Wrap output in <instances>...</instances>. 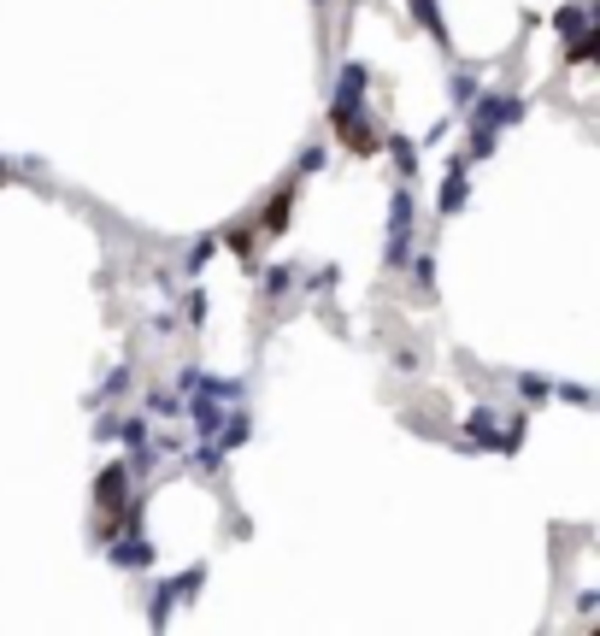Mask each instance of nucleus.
<instances>
[{"instance_id": "obj_1", "label": "nucleus", "mask_w": 600, "mask_h": 636, "mask_svg": "<svg viewBox=\"0 0 600 636\" xmlns=\"http://www.w3.org/2000/svg\"><path fill=\"white\" fill-rule=\"evenodd\" d=\"M118 560H124V565H148V542H124V548H118Z\"/></svg>"}]
</instances>
